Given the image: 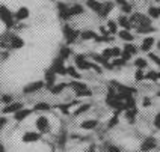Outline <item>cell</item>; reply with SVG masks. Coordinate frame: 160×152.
<instances>
[{
  "instance_id": "6da1fadb",
  "label": "cell",
  "mask_w": 160,
  "mask_h": 152,
  "mask_svg": "<svg viewBox=\"0 0 160 152\" xmlns=\"http://www.w3.org/2000/svg\"><path fill=\"white\" fill-rule=\"evenodd\" d=\"M0 20L5 23V26L8 27V29H12V27L15 26L14 24V15H12V12L5 5H0Z\"/></svg>"
},
{
  "instance_id": "7a4b0ae2",
  "label": "cell",
  "mask_w": 160,
  "mask_h": 152,
  "mask_svg": "<svg viewBox=\"0 0 160 152\" xmlns=\"http://www.w3.org/2000/svg\"><path fill=\"white\" fill-rule=\"evenodd\" d=\"M63 36H65V39H67L68 44H72V42H76V39L80 36V33L76 29H72L71 26L65 24V26H63Z\"/></svg>"
},
{
  "instance_id": "3957f363",
  "label": "cell",
  "mask_w": 160,
  "mask_h": 152,
  "mask_svg": "<svg viewBox=\"0 0 160 152\" xmlns=\"http://www.w3.org/2000/svg\"><path fill=\"white\" fill-rule=\"evenodd\" d=\"M50 69L58 75H67V66L63 65V59L61 57H58V59H54L53 63H52V66H50Z\"/></svg>"
},
{
  "instance_id": "277c9868",
  "label": "cell",
  "mask_w": 160,
  "mask_h": 152,
  "mask_svg": "<svg viewBox=\"0 0 160 152\" xmlns=\"http://www.w3.org/2000/svg\"><path fill=\"white\" fill-rule=\"evenodd\" d=\"M74 62H76V66H77L79 69H82V71H89V69H92V62H88L86 57L82 56V54H77V56L74 57Z\"/></svg>"
},
{
  "instance_id": "5b68a950",
  "label": "cell",
  "mask_w": 160,
  "mask_h": 152,
  "mask_svg": "<svg viewBox=\"0 0 160 152\" xmlns=\"http://www.w3.org/2000/svg\"><path fill=\"white\" fill-rule=\"evenodd\" d=\"M35 126H36V130H38L39 133H42V134H44V133H48V131H50V121L45 116H39L35 121Z\"/></svg>"
},
{
  "instance_id": "8992f818",
  "label": "cell",
  "mask_w": 160,
  "mask_h": 152,
  "mask_svg": "<svg viewBox=\"0 0 160 152\" xmlns=\"http://www.w3.org/2000/svg\"><path fill=\"white\" fill-rule=\"evenodd\" d=\"M8 38V44L6 47L8 48H12V50H17V48H21V47H24V41L17 35H11V36H6Z\"/></svg>"
},
{
  "instance_id": "52a82bcc",
  "label": "cell",
  "mask_w": 160,
  "mask_h": 152,
  "mask_svg": "<svg viewBox=\"0 0 160 152\" xmlns=\"http://www.w3.org/2000/svg\"><path fill=\"white\" fill-rule=\"evenodd\" d=\"M157 146V139L156 137H147L141 143V151L142 152H150Z\"/></svg>"
},
{
  "instance_id": "ba28073f",
  "label": "cell",
  "mask_w": 160,
  "mask_h": 152,
  "mask_svg": "<svg viewBox=\"0 0 160 152\" xmlns=\"http://www.w3.org/2000/svg\"><path fill=\"white\" fill-rule=\"evenodd\" d=\"M44 83H45V88H47V89H52L54 84H56V74H54L50 68H48L44 74Z\"/></svg>"
},
{
  "instance_id": "9c48e42d",
  "label": "cell",
  "mask_w": 160,
  "mask_h": 152,
  "mask_svg": "<svg viewBox=\"0 0 160 152\" xmlns=\"http://www.w3.org/2000/svg\"><path fill=\"white\" fill-rule=\"evenodd\" d=\"M44 86H45L44 81H33V83H29L27 86H24L23 92H24V93H33V92L41 90L42 88H44Z\"/></svg>"
},
{
  "instance_id": "30bf717a",
  "label": "cell",
  "mask_w": 160,
  "mask_h": 152,
  "mask_svg": "<svg viewBox=\"0 0 160 152\" xmlns=\"http://www.w3.org/2000/svg\"><path fill=\"white\" fill-rule=\"evenodd\" d=\"M136 53H138V48H136L133 44H125L124 48H122L121 57H124L125 60H128V59H132V56H134Z\"/></svg>"
},
{
  "instance_id": "8fae6325",
  "label": "cell",
  "mask_w": 160,
  "mask_h": 152,
  "mask_svg": "<svg viewBox=\"0 0 160 152\" xmlns=\"http://www.w3.org/2000/svg\"><path fill=\"white\" fill-rule=\"evenodd\" d=\"M41 139V134H39V131L35 133V131H27L23 134V142L24 143H35Z\"/></svg>"
},
{
  "instance_id": "7c38bea8",
  "label": "cell",
  "mask_w": 160,
  "mask_h": 152,
  "mask_svg": "<svg viewBox=\"0 0 160 152\" xmlns=\"http://www.w3.org/2000/svg\"><path fill=\"white\" fill-rule=\"evenodd\" d=\"M21 108H23V104H21V102H11V104H6L2 112H3L5 115H11V113L14 115V113H17L18 110H21Z\"/></svg>"
},
{
  "instance_id": "4fadbf2b",
  "label": "cell",
  "mask_w": 160,
  "mask_h": 152,
  "mask_svg": "<svg viewBox=\"0 0 160 152\" xmlns=\"http://www.w3.org/2000/svg\"><path fill=\"white\" fill-rule=\"evenodd\" d=\"M33 112V108H21V110H18L17 113H14V117H15V121L17 122H23L26 117L30 116V113Z\"/></svg>"
},
{
  "instance_id": "5bb4252c",
  "label": "cell",
  "mask_w": 160,
  "mask_h": 152,
  "mask_svg": "<svg viewBox=\"0 0 160 152\" xmlns=\"http://www.w3.org/2000/svg\"><path fill=\"white\" fill-rule=\"evenodd\" d=\"M154 44H156V39H154L152 36H147V38H143L142 44H141V50L147 53V51H150V50H151Z\"/></svg>"
},
{
  "instance_id": "9a60e30c",
  "label": "cell",
  "mask_w": 160,
  "mask_h": 152,
  "mask_svg": "<svg viewBox=\"0 0 160 152\" xmlns=\"http://www.w3.org/2000/svg\"><path fill=\"white\" fill-rule=\"evenodd\" d=\"M72 90H76V93H79L82 90H86L88 89V86H86V83H83V81H79V80H72L70 84H68Z\"/></svg>"
},
{
  "instance_id": "2e32d148",
  "label": "cell",
  "mask_w": 160,
  "mask_h": 152,
  "mask_svg": "<svg viewBox=\"0 0 160 152\" xmlns=\"http://www.w3.org/2000/svg\"><path fill=\"white\" fill-rule=\"evenodd\" d=\"M58 9H59V17L62 18V20H68V18H71V14H70V8H68L67 5H63V3H59V5H58Z\"/></svg>"
},
{
  "instance_id": "e0dca14e",
  "label": "cell",
  "mask_w": 160,
  "mask_h": 152,
  "mask_svg": "<svg viewBox=\"0 0 160 152\" xmlns=\"http://www.w3.org/2000/svg\"><path fill=\"white\" fill-rule=\"evenodd\" d=\"M112 9H113V3H110V2H107V3H103V8L101 11L98 12V15L101 18H106L110 12H112Z\"/></svg>"
},
{
  "instance_id": "ac0fdd59",
  "label": "cell",
  "mask_w": 160,
  "mask_h": 152,
  "mask_svg": "<svg viewBox=\"0 0 160 152\" xmlns=\"http://www.w3.org/2000/svg\"><path fill=\"white\" fill-rule=\"evenodd\" d=\"M118 24L122 27L124 30H132L133 29L132 23H130V18H127L125 15H121V17L118 18Z\"/></svg>"
},
{
  "instance_id": "d6986e66",
  "label": "cell",
  "mask_w": 160,
  "mask_h": 152,
  "mask_svg": "<svg viewBox=\"0 0 160 152\" xmlns=\"http://www.w3.org/2000/svg\"><path fill=\"white\" fill-rule=\"evenodd\" d=\"M14 17L17 18V20H26L27 17H29V9L26 8V6H21V8H18V11L14 14Z\"/></svg>"
},
{
  "instance_id": "ffe728a7",
  "label": "cell",
  "mask_w": 160,
  "mask_h": 152,
  "mask_svg": "<svg viewBox=\"0 0 160 152\" xmlns=\"http://www.w3.org/2000/svg\"><path fill=\"white\" fill-rule=\"evenodd\" d=\"M80 126L83 128V130H94V128H97L98 126V121L95 119H88V121H83Z\"/></svg>"
},
{
  "instance_id": "44dd1931",
  "label": "cell",
  "mask_w": 160,
  "mask_h": 152,
  "mask_svg": "<svg viewBox=\"0 0 160 152\" xmlns=\"http://www.w3.org/2000/svg\"><path fill=\"white\" fill-rule=\"evenodd\" d=\"M97 33L95 32H92V30H83V32H80V38L83 39V41H91V39H95L97 38Z\"/></svg>"
},
{
  "instance_id": "7402d4cb",
  "label": "cell",
  "mask_w": 160,
  "mask_h": 152,
  "mask_svg": "<svg viewBox=\"0 0 160 152\" xmlns=\"http://www.w3.org/2000/svg\"><path fill=\"white\" fill-rule=\"evenodd\" d=\"M136 115H138L136 107H132V108H127V110H125V117H127V121H128V122H134Z\"/></svg>"
},
{
  "instance_id": "603a6c76",
  "label": "cell",
  "mask_w": 160,
  "mask_h": 152,
  "mask_svg": "<svg viewBox=\"0 0 160 152\" xmlns=\"http://www.w3.org/2000/svg\"><path fill=\"white\" fill-rule=\"evenodd\" d=\"M68 84L67 83H59V84H54L53 88L50 89V92L53 93V95H58V93H62L63 90H65V88H67Z\"/></svg>"
},
{
  "instance_id": "cb8c5ba5",
  "label": "cell",
  "mask_w": 160,
  "mask_h": 152,
  "mask_svg": "<svg viewBox=\"0 0 160 152\" xmlns=\"http://www.w3.org/2000/svg\"><path fill=\"white\" fill-rule=\"evenodd\" d=\"M83 12H85V9H83L82 5H72V6H70V14H71V17L80 15V14H83Z\"/></svg>"
},
{
  "instance_id": "d4e9b609",
  "label": "cell",
  "mask_w": 160,
  "mask_h": 152,
  "mask_svg": "<svg viewBox=\"0 0 160 152\" xmlns=\"http://www.w3.org/2000/svg\"><path fill=\"white\" fill-rule=\"evenodd\" d=\"M88 6L98 14V12L101 11V8H103V3H100V2H97V0H88Z\"/></svg>"
},
{
  "instance_id": "484cf974",
  "label": "cell",
  "mask_w": 160,
  "mask_h": 152,
  "mask_svg": "<svg viewBox=\"0 0 160 152\" xmlns=\"http://www.w3.org/2000/svg\"><path fill=\"white\" fill-rule=\"evenodd\" d=\"M119 38L124 39V41H127V42H130V41H133L134 39L133 33H132L130 30H121V32H119Z\"/></svg>"
},
{
  "instance_id": "4316f807",
  "label": "cell",
  "mask_w": 160,
  "mask_h": 152,
  "mask_svg": "<svg viewBox=\"0 0 160 152\" xmlns=\"http://www.w3.org/2000/svg\"><path fill=\"white\" fill-rule=\"evenodd\" d=\"M50 108H52V106H50L48 102H38V104H35L33 110H35V112H47V110H50Z\"/></svg>"
},
{
  "instance_id": "83f0119b",
  "label": "cell",
  "mask_w": 160,
  "mask_h": 152,
  "mask_svg": "<svg viewBox=\"0 0 160 152\" xmlns=\"http://www.w3.org/2000/svg\"><path fill=\"white\" fill-rule=\"evenodd\" d=\"M70 56H71V50H70L68 47H62V48L59 50V57H61V59L67 60Z\"/></svg>"
},
{
  "instance_id": "f1b7e54d",
  "label": "cell",
  "mask_w": 160,
  "mask_h": 152,
  "mask_svg": "<svg viewBox=\"0 0 160 152\" xmlns=\"http://www.w3.org/2000/svg\"><path fill=\"white\" fill-rule=\"evenodd\" d=\"M147 65H148V62H147L145 59H142V57H139V59H136V60H134V66H136L138 69H145V68H147Z\"/></svg>"
},
{
  "instance_id": "f546056e",
  "label": "cell",
  "mask_w": 160,
  "mask_h": 152,
  "mask_svg": "<svg viewBox=\"0 0 160 152\" xmlns=\"http://www.w3.org/2000/svg\"><path fill=\"white\" fill-rule=\"evenodd\" d=\"M148 17L150 18H159L160 17V8L151 6V8L148 9Z\"/></svg>"
},
{
  "instance_id": "4dcf8cb0",
  "label": "cell",
  "mask_w": 160,
  "mask_h": 152,
  "mask_svg": "<svg viewBox=\"0 0 160 152\" xmlns=\"http://www.w3.org/2000/svg\"><path fill=\"white\" fill-rule=\"evenodd\" d=\"M89 108H91V104H82V106H79V107H77V110L74 112V116H79V115H82V113L88 112Z\"/></svg>"
},
{
  "instance_id": "1f68e13d",
  "label": "cell",
  "mask_w": 160,
  "mask_h": 152,
  "mask_svg": "<svg viewBox=\"0 0 160 152\" xmlns=\"http://www.w3.org/2000/svg\"><path fill=\"white\" fill-rule=\"evenodd\" d=\"M107 30L110 32V33H116L118 32V23L116 21H107Z\"/></svg>"
},
{
  "instance_id": "d6a6232c",
  "label": "cell",
  "mask_w": 160,
  "mask_h": 152,
  "mask_svg": "<svg viewBox=\"0 0 160 152\" xmlns=\"http://www.w3.org/2000/svg\"><path fill=\"white\" fill-rule=\"evenodd\" d=\"M67 75H70V77H72L74 80H79L80 78V74H77V71H76V68H67Z\"/></svg>"
},
{
  "instance_id": "836d02e7",
  "label": "cell",
  "mask_w": 160,
  "mask_h": 152,
  "mask_svg": "<svg viewBox=\"0 0 160 152\" xmlns=\"http://www.w3.org/2000/svg\"><path fill=\"white\" fill-rule=\"evenodd\" d=\"M147 78L148 80H152V81H157L160 80V72H156V71H150L147 74Z\"/></svg>"
},
{
  "instance_id": "e575fe53",
  "label": "cell",
  "mask_w": 160,
  "mask_h": 152,
  "mask_svg": "<svg viewBox=\"0 0 160 152\" xmlns=\"http://www.w3.org/2000/svg\"><path fill=\"white\" fill-rule=\"evenodd\" d=\"M134 78H136V81H142L147 78V74H143V69H138L134 74Z\"/></svg>"
},
{
  "instance_id": "d590c367",
  "label": "cell",
  "mask_w": 160,
  "mask_h": 152,
  "mask_svg": "<svg viewBox=\"0 0 160 152\" xmlns=\"http://www.w3.org/2000/svg\"><path fill=\"white\" fill-rule=\"evenodd\" d=\"M125 62H127V60H125L124 57H115L113 62H112V65H113V66H124Z\"/></svg>"
},
{
  "instance_id": "8d00e7d4",
  "label": "cell",
  "mask_w": 160,
  "mask_h": 152,
  "mask_svg": "<svg viewBox=\"0 0 160 152\" xmlns=\"http://www.w3.org/2000/svg\"><path fill=\"white\" fill-rule=\"evenodd\" d=\"M136 30H138V33H148V32H152V30H154V27L145 26V27H139V29H136Z\"/></svg>"
},
{
  "instance_id": "74e56055",
  "label": "cell",
  "mask_w": 160,
  "mask_h": 152,
  "mask_svg": "<svg viewBox=\"0 0 160 152\" xmlns=\"http://www.w3.org/2000/svg\"><path fill=\"white\" fill-rule=\"evenodd\" d=\"M118 121H119V119H118V115H113V117H112V119L109 121V124H107V128H113V126L118 124Z\"/></svg>"
},
{
  "instance_id": "f35d334b",
  "label": "cell",
  "mask_w": 160,
  "mask_h": 152,
  "mask_svg": "<svg viewBox=\"0 0 160 152\" xmlns=\"http://www.w3.org/2000/svg\"><path fill=\"white\" fill-rule=\"evenodd\" d=\"M2 102L11 104V102H14V97H12V95H3V97H2Z\"/></svg>"
},
{
  "instance_id": "ab89813d",
  "label": "cell",
  "mask_w": 160,
  "mask_h": 152,
  "mask_svg": "<svg viewBox=\"0 0 160 152\" xmlns=\"http://www.w3.org/2000/svg\"><path fill=\"white\" fill-rule=\"evenodd\" d=\"M121 54H122V50H119L118 47H113V48H112V56H113V57H121Z\"/></svg>"
},
{
  "instance_id": "60d3db41",
  "label": "cell",
  "mask_w": 160,
  "mask_h": 152,
  "mask_svg": "<svg viewBox=\"0 0 160 152\" xmlns=\"http://www.w3.org/2000/svg\"><path fill=\"white\" fill-rule=\"evenodd\" d=\"M101 56H104L106 59H110V57H113V56H112V48H104Z\"/></svg>"
},
{
  "instance_id": "b9f144b4",
  "label": "cell",
  "mask_w": 160,
  "mask_h": 152,
  "mask_svg": "<svg viewBox=\"0 0 160 152\" xmlns=\"http://www.w3.org/2000/svg\"><path fill=\"white\" fill-rule=\"evenodd\" d=\"M150 59H151V60H154V63H156L157 66H160V57H159V56H156L154 53H150Z\"/></svg>"
},
{
  "instance_id": "7bdbcfd3",
  "label": "cell",
  "mask_w": 160,
  "mask_h": 152,
  "mask_svg": "<svg viewBox=\"0 0 160 152\" xmlns=\"http://www.w3.org/2000/svg\"><path fill=\"white\" fill-rule=\"evenodd\" d=\"M152 124H154V126H156L157 130H160V113H157V115L154 116V122H152Z\"/></svg>"
},
{
  "instance_id": "ee69618b",
  "label": "cell",
  "mask_w": 160,
  "mask_h": 152,
  "mask_svg": "<svg viewBox=\"0 0 160 152\" xmlns=\"http://www.w3.org/2000/svg\"><path fill=\"white\" fill-rule=\"evenodd\" d=\"M107 152H121V149H119V146H115V145H109Z\"/></svg>"
},
{
  "instance_id": "f6af8a7d",
  "label": "cell",
  "mask_w": 160,
  "mask_h": 152,
  "mask_svg": "<svg viewBox=\"0 0 160 152\" xmlns=\"http://www.w3.org/2000/svg\"><path fill=\"white\" fill-rule=\"evenodd\" d=\"M121 9H122L124 14H128V12H132V5L127 3V5H124V6H121Z\"/></svg>"
},
{
  "instance_id": "bcb514c9",
  "label": "cell",
  "mask_w": 160,
  "mask_h": 152,
  "mask_svg": "<svg viewBox=\"0 0 160 152\" xmlns=\"http://www.w3.org/2000/svg\"><path fill=\"white\" fill-rule=\"evenodd\" d=\"M77 97H91V90L86 89V90H82V92H79V93H76Z\"/></svg>"
},
{
  "instance_id": "7dc6e473",
  "label": "cell",
  "mask_w": 160,
  "mask_h": 152,
  "mask_svg": "<svg viewBox=\"0 0 160 152\" xmlns=\"http://www.w3.org/2000/svg\"><path fill=\"white\" fill-rule=\"evenodd\" d=\"M6 124H8V119L6 117H0V128H3Z\"/></svg>"
},
{
  "instance_id": "c3c4849f",
  "label": "cell",
  "mask_w": 160,
  "mask_h": 152,
  "mask_svg": "<svg viewBox=\"0 0 160 152\" xmlns=\"http://www.w3.org/2000/svg\"><path fill=\"white\" fill-rule=\"evenodd\" d=\"M115 2L119 5V6H124V5H127V0H115Z\"/></svg>"
},
{
  "instance_id": "681fc988",
  "label": "cell",
  "mask_w": 160,
  "mask_h": 152,
  "mask_svg": "<svg viewBox=\"0 0 160 152\" xmlns=\"http://www.w3.org/2000/svg\"><path fill=\"white\" fill-rule=\"evenodd\" d=\"M143 106H150V99H143Z\"/></svg>"
},
{
  "instance_id": "f907efd6",
  "label": "cell",
  "mask_w": 160,
  "mask_h": 152,
  "mask_svg": "<svg viewBox=\"0 0 160 152\" xmlns=\"http://www.w3.org/2000/svg\"><path fill=\"white\" fill-rule=\"evenodd\" d=\"M88 152H97V151H95V148H94V146H91V148L88 149Z\"/></svg>"
},
{
  "instance_id": "816d5d0a",
  "label": "cell",
  "mask_w": 160,
  "mask_h": 152,
  "mask_svg": "<svg viewBox=\"0 0 160 152\" xmlns=\"http://www.w3.org/2000/svg\"><path fill=\"white\" fill-rule=\"evenodd\" d=\"M0 152H5V146L3 145H0Z\"/></svg>"
},
{
  "instance_id": "f5cc1de1",
  "label": "cell",
  "mask_w": 160,
  "mask_h": 152,
  "mask_svg": "<svg viewBox=\"0 0 160 152\" xmlns=\"http://www.w3.org/2000/svg\"><path fill=\"white\" fill-rule=\"evenodd\" d=\"M157 48H159V50H160V41H159V42H157Z\"/></svg>"
},
{
  "instance_id": "db71d44e",
  "label": "cell",
  "mask_w": 160,
  "mask_h": 152,
  "mask_svg": "<svg viewBox=\"0 0 160 152\" xmlns=\"http://www.w3.org/2000/svg\"><path fill=\"white\" fill-rule=\"evenodd\" d=\"M157 97H160V92H159V93H157Z\"/></svg>"
},
{
  "instance_id": "11a10c76",
  "label": "cell",
  "mask_w": 160,
  "mask_h": 152,
  "mask_svg": "<svg viewBox=\"0 0 160 152\" xmlns=\"http://www.w3.org/2000/svg\"><path fill=\"white\" fill-rule=\"evenodd\" d=\"M157 2H160V0H157Z\"/></svg>"
}]
</instances>
